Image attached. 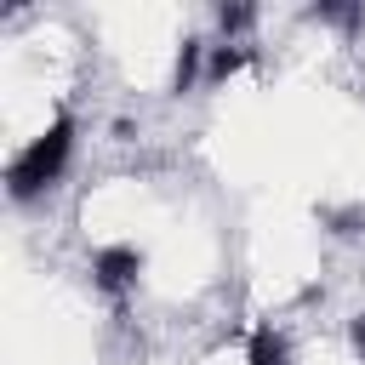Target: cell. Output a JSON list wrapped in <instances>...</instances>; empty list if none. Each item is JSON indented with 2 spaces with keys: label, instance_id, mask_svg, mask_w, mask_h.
I'll list each match as a JSON object with an SVG mask.
<instances>
[{
  "label": "cell",
  "instance_id": "obj_1",
  "mask_svg": "<svg viewBox=\"0 0 365 365\" xmlns=\"http://www.w3.org/2000/svg\"><path fill=\"white\" fill-rule=\"evenodd\" d=\"M74 143H80V120L68 108H57L34 137H23L6 160V194L17 205H34L46 200L63 177H68V160H74Z\"/></svg>",
  "mask_w": 365,
  "mask_h": 365
}]
</instances>
